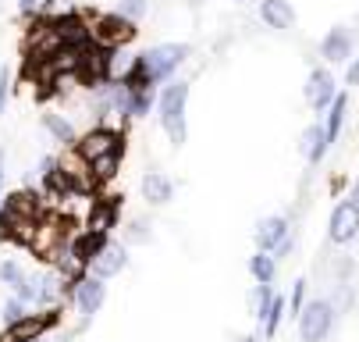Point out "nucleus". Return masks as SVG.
Returning a JSON list of instances; mask_svg holds the SVG:
<instances>
[{"label": "nucleus", "mask_w": 359, "mask_h": 342, "mask_svg": "<svg viewBox=\"0 0 359 342\" xmlns=\"http://www.w3.org/2000/svg\"><path fill=\"white\" fill-rule=\"evenodd\" d=\"M185 104H189V82H171L161 93V125L175 146L185 143Z\"/></svg>", "instance_id": "f257e3e1"}, {"label": "nucleus", "mask_w": 359, "mask_h": 342, "mask_svg": "<svg viewBox=\"0 0 359 342\" xmlns=\"http://www.w3.org/2000/svg\"><path fill=\"white\" fill-rule=\"evenodd\" d=\"M334 328V307L327 300H310L299 310V335L302 342H324Z\"/></svg>", "instance_id": "f03ea898"}, {"label": "nucleus", "mask_w": 359, "mask_h": 342, "mask_svg": "<svg viewBox=\"0 0 359 342\" xmlns=\"http://www.w3.org/2000/svg\"><path fill=\"white\" fill-rule=\"evenodd\" d=\"M189 58V46L185 43H161V46H153V51L142 54V65L149 72L153 82H164L178 72V65Z\"/></svg>", "instance_id": "7ed1b4c3"}, {"label": "nucleus", "mask_w": 359, "mask_h": 342, "mask_svg": "<svg viewBox=\"0 0 359 342\" xmlns=\"http://www.w3.org/2000/svg\"><path fill=\"white\" fill-rule=\"evenodd\" d=\"M75 150H79V157L86 161V164H93L96 157H104V154H114V150H121L125 154V136L118 132V129H107V125H100V129H93V132H86L79 143H75Z\"/></svg>", "instance_id": "20e7f679"}, {"label": "nucleus", "mask_w": 359, "mask_h": 342, "mask_svg": "<svg viewBox=\"0 0 359 342\" xmlns=\"http://www.w3.org/2000/svg\"><path fill=\"white\" fill-rule=\"evenodd\" d=\"M302 96H306V104H310L317 114H327V107L334 104V96H338L334 75H331L327 68H313V72H310V79H306Z\"/></svg>", "instance_id": "39448f33"}, {"label": "nucleus", "mask_w": 359, "mask_h": 342, "mask_svg": "<svg viewBox=\"0 0 359 342\" xmlns=\"http://www.w3.org/2000/svg\"><path fill=\"white\" fill-rule=\"evenodd\" d=\"M54 324H57V310H50V314H25L15 324H8L4 342H36V338H43L46 328H54Z\"/></svg>", "instance_id": "423d86ee"}, {"label": "nucleus", "mask_w": 359, "mask_h": 342, "mask_svg": "<svg viewBox=\"0 0 359 342\" xmlns=\"http://www.w3.org/2000/svg\"><path fill=\"white\" fill-rule=\"evenodd\" d=\"M327 235H331V242H338V246H348V242L359 235V211L352 207V200H341V204L331 211Z\"/></svg>", "instance_id": "0eeeda50"}, {"label": "nucleus", "mask_w": 359, "mask_h": 342, "mask_svg": "<svg viewBox=\"0 0 359 342\" xmlns=\"http://www.w3.org/2000/svg\"><path fill=\"white\" fill-rule=\"evenodd\" d=\"M135 22L132 18H125L121 11L118 15H104L96 25H93V39H100L104 46H118V43H128V39H135Z\"/></svg>", "instance_id": "6e6552de"}, {"label": "nucleus", "mask_w": 359, "mask_h": 342, "mask_svg": "<svg viewBox=\"0 0 359 342\" xmlns=\"http://www.w3.org/2000/svg\"><path fill=\"white\" fill-rule=\"evenodd\" d=\"M128 268V250L125 246H118V242H104V246L96 250V257L89 261V271L96 275V278H114V275H121Z\"/></svg>", "instance_id": "1a4fd4ad"}, {"label": "nucleus", "mask_w": 359, "mask_h": 342, "mask_svg": "<svg viewBox=\"0 0 359 342\" xmlns=\"http://www.w3.org/2000/svg\"><path fill=\"white\" fill-rule=\"evenodd\" d=\"M104 300H107V285H104V278L86 275V278L75 282V307H79L82 317H93L100 307H104Z\"/></svg>", "instance_id": "9d476101"}, {"label": "nucleus", "mask_w": 359, "mask_h": 342, "mask_svg": "<svg viewBox=\"0 0 359 342\" xmlns=\"http://www.w3.org/2000/svg\"><path fill=\"white\" fill-rule=\"evenodd\" d=\"M320 58L331 61V65H348V61H352V36H348V29L334 25V29L320 39Z\"/></svg>", "instance_id": "9b49d317"}, {"label": "nucleus", "mask_w": 359, "mask_h": 342, "mask_svg": "<svg viewBox=\"0 0 359 342\" xmlns=\"http://www.w3.org/2000/svg\"><path fill=\"white\" fill-rule=\"evenodd\" d=\"M285 239H288V221H285L281 214L264 218L260 225H256V250H267V254H274Z\"/></svg>", "instance_id": "f8f14e48"}, {"label": "nucleus", "mask_w": 359, "mask_h": 342, "mask_svg": "<svg viewBox=\"0 0 359 342\" xmlns=\"http://www.w3.org/2000/svg\"><path fill=\"white\" fill-rule=\"evenodd\" d=\"M302 154H306V161L310 164H320L324 161V154H327V146H331V139H327V129L320 125V121H313L310 129L302 132Z\"/></svg>", "instance_id": "ddd939ff"}, {"label": "nucleus", "mask_w": 359, "mask_h": 342, "mask_svg": "<svg viewBox=\"0 0 359 342\" xmlns=\"http://www.w3.org/2000/svg\"><path fill=\"white\" fill-rule=\"evenodd\" d=\"M142 197L161 207V204H168L175 197V182L168 175H161V171H146L142 175Z\"/></svg>", "instance_id": "4468645a"}, {"label": "nucleus", "mask_w": 359, "mask_h": 342, "mask_svg": "<svg viewBox=\"0 0 359 342\" xmlns=\"http://www.w3.org/2000/svg\"><path fill=\"white\" fill-rule=\"evenodd\" d=\"M260 18H264V25L281 29V32L295 25V11H292L288 0H264V4H260Z\"/></svg>", "instance_id": "2eb2a0df"}, {"label": "nucleus", "mask_w": 359, "mask_h": 342, "mask_svg": "<svg viewBox=\"0 0 359 342\" xmlns=\"http://www.w3.org/2000/svg\"><path fill=\"white\" fill-rule=\"evenodd\" d=\"M249 275H252V282L271 285V282H274V275H278V257H274V254H267V250H256V254L249 257Z\"/></svg>", "instance_id": "dca6fc26"}, {"label": "nucleus", "mask_w": 359, "mask_h": 342, "mask_svg": "<svg viewBox=\"0 0 359 342\" xmlns=\"http://www.w3.org/2000/svg\"><path fill=\"white\" fill-rule=\"evenodd\" d=\"M39 121H43V129L54 136L57 143H65V146H75V143H79V132H75V125H72L68 118H61V114H43Z\"/></svg>", "instance_id": "f3484780"}, {"label": "nucleus", "mask_w": 359, "mask_h": 342, "mask_svg": "<svg viewBox=\"0 0 359 342\" xmlns=\"http://www.w3.org/2000/svg\"><path fill=\"white\" fill-rule=\"evenodd\" d=\"M345 114H348V93H338V96H334V104L327 107V121H324V129H327V139H331V143L341 136Z\"/></svg>", "instance_id": "a211bd4d"}, {"label": "nucleus", "mask_w": 359, "mask_h": 342, "mask_svg": "<svg viewBox=\"0 0 359 342\" xmlns=\"http://www.w3.org/2000/svg\"><path fill=\"white\" fill-rule=\"evenodd\" d=\"M271 303H274V292H271V285H260V282H256L249 307H252V317L260 321V324L267 321V314H271Z\"/></svg>", "instance_id": "6ab92c4d"}, {"label": "nucleus", "mask_w": 359, "mask_h": 342, "mask_svg": "<svg viewBox=\"0 0 359 342\" xmlns=\"http://www.w3.org/2000/svg\"><path fill=\"white\" fill-rule=\"evenodd\" d=\"M121 150H114V154H104V157H96L89 168H93V178H100V182H111L114 175H118V164H121Z\"/></svg>", "instance_id": "aec40b11"}, {"label": "nucleus", "mask_w": 359, "mask_h": 342, "mask_svg": "<svg viewBox=\"0 0 359 342\" xmlns=\"http://www.w3.org/2000/svg\"><path fill=\"white\" fill-rule=\"evenodd\" d=\"M285 310H288V303H285L281 296H274V303H271V314H267V321H264V338H274V335H278Z\"/></svg>", "instance_id": "412c9836"}, {"label": "nucleus", "mask_w": 359, "mask_h": 342, "mask_svg": "<svg viewBox=\"0 0 359 342\" xmlns=\"http://www.w3.org/2000/svg\"><path fill=\"white\" fill-rule=\"evenodd\" d=\"M0 282H4V285H11V292L25 282V271L15 264V261H4V264H0Z\"/></svg>", "instance_id": "4be33fe9"}, {"label": "nucleus", "mask_w": 359, "mask_h": 342, "mask_svg": "<svg viewBox=\"0 0 359 342\" xmlns=\"http://www.w3.org/2000/svg\"><path fill=\"white\" fill-rule=\"evenodd\" d=\"M18 317H25V303L15 296V300H8V303H4V321H8V324H15Z\"/></svg>", "instance_id": "5701e85b"}, {"label": "nucleus", "mask_w": 359, "mask_h": 342, "mask_svg": "<svg viewBox=\"0 0 359 342\" xmlns=\"http://www.w3.org/2000/svg\"><path fill=\"white\" fill-rule=\"evenodd\" d=\"M142 11H146V0H121V15H125V18L135 22Z\"/></svg>", "instance_id": "b1692460"}, {"label": "nucleus", "mask_w": 359, "mask_h": 342, "mask_svg": "<svg viewBox=\"0 0 359 342\" xmlns=\"http://www.w3.org/2000/svg\"><path fill=\"white\" fill-rule=\"evenodd\" d=\"M8 89H11V72L0 68V114H4V107H8Z\"/></svg>", "instance_id": "393cba45"}, {"label": "nucleus", "mask_w": 359, "mask_h": 342, "mask_svg": "<svg viewBox=\"0 0 359 342\" xmlns=\"http://www.w3.org/2000/svg\"><path fill=\"white\" fill-rule=\"evenodd\" d=\"M302 296H306V282L299 278V282H295V292H292V314H295V317H299V310L306 307V303H302Z\"/></svg>", "instance_id": "a878e982"}, {"label": "nucleus", "mask_w": 359, "mask_h": 342, "mask_svg": "<svg viewBox=\"0 0 359 342\" xmlns=\"http://www.w3.org/2000/svg\"><path fill=\"white\" fill-rule=\"evenodd\" d=\"M345 86H359V58L348 61V68H345Z\"/></svg>", "instance_id": "bb28decb"}, {"label": "nucleus", "mask_w": 359, "mask_h": 342, "mask_svg": "<svg viewBox=\"0 0 359 342\" xmlns=\"http://www.w3.org/2000/svg\"><path fill=\"white\" fill-rule=\"evenodd\" d=\"M18 11L22 15H36L39 11V0H18Z\"/></svg>", "instance_id": "cd10ccee"}, {"label": "nucleus", "mask_w": 359, "mask_h": 342, "mask_svg": "<svg viewBox=\"0 0 359 342\" xmlns=\"http://www.w3.org/2000/svg\"><path fill=\"white\" fill-rule=\"evenodd\" d=\"M348 200H352V207H355V211H359V182H355V185H352V192H348Z\"/></svg>", "instance_id": "c85d7f7f"}, {"label": "nucleus", "mask_w": 359, "mask_h": 342, "mask_svg": "<svg viewBox=\"0 0 359 342\" xmlns=\"http://www.w3.org/2000/svg\"><path fill=\"white\" fill-rule=\"evenodd\" d=\"M0 189H4V150H0Z\"/></svg>", "instance_id": "c756f323"}, {"label": "nucleus", "mask_w": 359, "mask_h": 342, "mask_svg": "<svg viewBox=\"0 0 359 342\" xmlns=\"http://www.w3.org/2000/svg\"><path fill=\"white\" fill-rule=\"evenodd\" d=\"M238 342H260V338H256V335H242Z\"/></svg>", "instance_id": "7c9ffc66"}, {"label": "nucleus", "mask_w": 359, "mask_h": 342, "mask_svg": "<svg viewBox=\"0 0 359 342\" xmlns=\"http://www.w3.org/2000/svg\"><path fill=\"white\" fill-rule=\"evenodd\" d=\"M0 207H4V197H0Z\"/></svg>", "instance_id": "2f4dec72"}, {"label": "nucleus", "mask_w": 359, "mask_h": 342, "mask_svg": "<svg viewBox=\"0 0 359 342\" xmlns=\"http://www.w3.org/2000/svg\"><path fill=\"white\" fill-rule=\"evenodd\" d=\"M235 4H242V0H235Z\"/></svg>", "instance_id": "473e14b6"}, {"label": "nucleus", "mask_w": 359, "mask_h": 342, "mask_svg": "<svg viewBox=\"0 0 359 342\" xmlns=\"http://www.w3.org/2000/svg\"><path fill=\"white\" fill-rule=\"evenodd\" d=\"M36 342H39V338H36Z\"/></svg>", "instance_id": "72a5a7b5"}]
</instances>
